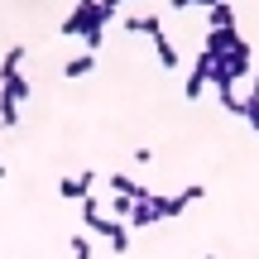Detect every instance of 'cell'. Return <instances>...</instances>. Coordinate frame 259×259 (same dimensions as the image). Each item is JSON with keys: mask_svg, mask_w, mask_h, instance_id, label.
<instances>
[{"mask_svg": "<svg viewBox=\"0 0 259 259\" xmlns=\"http://www.w3.org/2000/svg\"><path fill=\"white\" fill-rule=\"evenodd\" d=\"M82 216H87V226H92L96 235H106V240H111V250H115V254H125L130 231H125L120 221H106V216H101V202H96V197H82Z\"/></svg>", "mask_w": 259, "mask_h": 259, "instance_id": "1", "label": "cell"}, {"mask_svg": "<svg viewBox=\"0 0 259 259\" xmlns=\"http://www.w3.org/2000/svg\"><path fill=\"white\" fill-rule=\"evenodd\" d=\"M206 87H211V58H206V53H197V58H192V67H187L183 96H187V101H202V96H206Z\"/></svg>", "mask_w": 259, "mask_h": 259, "instance_id": "2", "label": "cell"}, {"mask_svg": "<svg viewBox=\"0 0 259 259\" xmlns=\"http://www.w3.org/2000/svg\"><path fill=\"white\" fill-rule=\"evenodd\" d=\"M125 34H139V38H158V34H163V19H158V10L130 15V19H125Z\"/></svg>", "mask_w": 259, "mask_h": 259, "instance_id": "3", "label": "cell"}, {"mask_svg": "<svg viewBox=\"0 0 259 259\" xmlns=\"http://www.w3.org/2000/svg\"><path fill=\"white\" fill-rule=\"evenodd\" d=\"M92 183H96V173H77V178H63L58 192H63L67 202H82V197H92Z\"/></svg>", "mask_w": 259, "mask_h": 259, "instance_id": "4", "label": "cell"}, {"mask_svg": "<svg viewBox=\"0 0 259 259\" xmlns=\"http://www.w3.org/2000/svg\"><path fill=\"white\" fill-rule=\"evenodd\" d=\"M125 221H130V226H139V231H144V226H154V221H158V202H154V192H149V197H139V202L130 206V216H125Z\"/></svg>", "mask_w": 259, "mask_h": 259, "instance_id": "5", "label": "cell"}, {"mask_svg": "<svg viewBox=\"0 0 259 259\" xmlns=\"http://www.w3.org/2000/svg\"><path fill=\"white\" fill-rule=\"evenodd\" d=\"M106 183H111V192H115V197H130V202L149 197V187H144V183H135V178H125V173H111Z\"/></svg>", "mask_w": 259, "mask_h": 259, "instance_id": "6", "label": "cell"}, {"mask_svg": "<svg viewBox=\"0 0 259 259\" xmlns=\"http://www.w3.org/2000/svg\"><path fill=\"white\" fill-rule=\"evenodd\" d=\"M206 29H235V10H231V0H221V5L206 10Z\"/></svg>", "mask_w": 259, "mask_h": 259, "instance_id": "7", "label": "cell"}, {"mask_svg": "<svg viewBox=\"0 0 259 259\" xmlns=\"http://www.w3.org/2000/svg\"><path fill=\"white\" fill-rule=\"evenodd\" d=\"M154 48H158V63H163L168 72H173V67H183V58H178V44H173L168 34H158V38H154Z\"/></svg>", "mask_w": 259, "mask_h": 259, "instance_id": "8", "label": "cell"}, {"mask_svg": "<svg viewBox=\"0 0 259 259\" xmlns=\"http://www.w3.org/2000/svg\"><path fill=\"white\" fill-rule=\"evenodd\" d=\"M0 92L15 96V101L24 106V101H29V77H19V72H15V77H5V82H0Z\"/></svg>", "mask_w": 259, "mask_h": 259, "instance_id": "9", "label": "cell"}, {"mask_svg": "<svg viewBox=\"0 0 259 259\" xmlns=\"http://www.w3.org/2000/svg\"><path fill=\"white\" fill-rule=\"evenodd\" d=\"M96 67V53H77V58H67V67H63V77H87Z\"/></svg>", "mask_w": 259, "mask_h": 259, "instance_id": "10", "label": "cell"}, {"mask_svg": "<svg viewBox=\"0 0 259 259\" xmlns=\"http://www.w3.org/2000/svg\"><path fill=\"white\" fill-rule=\"evenodd\" d=\"M0 125H5V130L19 125V101H15V96H5V92H0Z\"/></svg>", "mask_w": 259, "mask_h": 259, "instance_id": "11", "label": "cell"}, {"mask_svg": "<svg viewBox=\"0 0 259 259\" xmlns=\"http://www.w3.org/2000/svg\"><path fill=\"white\" fill-rule=\"evenodd\" d=\"M19 63H24V48L15 44V48H10L5 58H0V82H5V77H15V72H19Z\"/></svg>", "mask_w": 259, "mask_h": 259, "instance_id": "12", "label": "cell"}, {"mask_svg": "<svg viewBox=\"0 0 259 259\" xmlns=\"http://www.w3.org/2000/svg\"><path fill=\"white\" fill-rule=\"evenodd\" d=\"M240 115H245V120H250V125L259 130V96H254V92H245V111H240Z\"/></svg>", "mask_w": 259, "mask_h": 259, "instance_id": "13", "label": "cell"}, {"mask_svg": "<svg viewBox=\"0 0 259 259\" xmlns=\"http://www.w3.org/2000/svg\"><path fill=\"white\" fill-rule=\"evenodd\" d=\"M72 259H92V240L87 235H72Z\"/></svg>", "mask_w": 259, "mask_h": 259, "instance_id": "14", "label": "cell"}, {"mask_svg": "<svg viewBox=\"0 0 259 259\" xmlns=\"http://www.w3.org/2000/svg\"><path fill=\"white\" fill-rule=\"evenodd\" d=\"M250 92H254V96H259V72H250Z\"/></svg>", "mask_w": 259, "mask_h": 259, "instance_id": "15", "label": "cell"}, {"mask_svg": "<svg viewBox=\"0 0 259 259\" xmlns=\"http://www.w3.org/2000/svg\"><path fill=\"white\" fill-rule=\"evenodd\" d=\"M77 5H96V0H77Z\"/></svg>", "mask_w": 259, "mask_h": 259, "instance_id": "16", "label": "cell"}, {"mask_svg": "<svg viewBox=\"0 0 259 259\" xmlns=\"http://www.w3.org/2000/svg\"><path fill=\"white\" fill-rule=\"evenodd\" d=\"M202 259H216V254H202Z\"/></svg>", "mask_w": 259, "mask_h": 259, "instance_id": "17", "label": "cell"}, {"mask_svg": "<svg viewBox=\"0 0 259 259\" xmlns=\"http://www.w3.org/2000/svg\"><path fill=\"white\" fill-rule=\"evenodd\" d=\"M0 178H5V168H0Z\"/></svg>", "mask_w": 259, "mask_h": 259, "instance_id": "18", "label": "cell"}]
</instances>
